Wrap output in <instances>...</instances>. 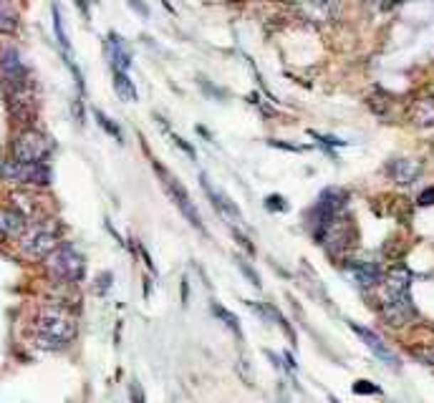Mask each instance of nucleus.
Returning a JSON list of instances; mask_svg holds the SVG:
<instances>
[{
  "mask_svg": "<svg viewBox=\"0 0 434 403\" xmlns=\"http://www.w3.org/2000/svg\"><path fill=\"white\" fill-rule=\"evenodd\" d=\"M76 338V321L61 308H46L33 321V343L43 350H61Z\"/></svg>",
  "mask_w": 434,
  "mask_h": 403,
  "instance_id": "obj_1",
  "label": "nucleus"
},
{
  "mask_svg": "<svg viewBox=\"0 0 434 403\" xmlns=\"http://www.w3.org/2000/svg\"><path fill=\"white\" fill-rule=\"evenodd\" d=\"M56 247H58V225L51 220L36 222V225L26 227V232L21 235V252L33 257V260H46Z\"/></svg>",
  "mask_w": 434,
  "mask_h": 403,
  "instance_id": "obj_2",
  "label": "nucleus"
},
{
  "mask_svg": "<svg viewBox=\"0 0 434 403\" xmlns=\"http://www.w3.org/2000/svg\"><path fill=\"white\" fill-rule=\"evenodd\" d=\"M46 267H48L51 277H56V280L78 282V280H84L86 260H84V254L78 252L73 245H58V247L46 257Z\"/></svg>",
  "mask_w": 434,
  "mask_h": 403,
  "instance_id": "obj_3",
  "label": "nucleus"
},
{
  "mask_svg": "<svg viewBox=\"0 0 434 403\" xmlns=\"http://www.w3.org/2000/svg\"><path fill=\"white\" fill-rule=\"evenodd\" d=\"M154 171L159 174V179H162V184H164V189H167L169 199H172L174 205H177V210L182 212L184 220H187L189 225L195 227V230H200V235H207L205 222H202V217H200V212H197V207L192 205V199H189L187 189L182 187V182H179V179H174L172 174H169V171L164 169L162 164H154Z\"/></svg>",
  "mask_w": 434,
  "mask_h": 403,
  "instance_id": "obj_4",
  "label": "nucleus"
},
{
  "mask_svg": "<svg viewBox=\"0 0 434 403\" xmlns=\"http://www.w3.org/2000/svg\"><path fill=\"white\" fill-rule=\"evenodd\" d=\"M51 154V141L36 129H23L13 139V159L23 164H41Z\"/></svg>",
  "mask_w": 434,
  "mask_h": 403,
  "instance_id": "obj_5",
  "label": "nucleus"
},
{
  "mask_svg": "<svg viewBox=\"0 0 434 403\" xmlns=\"http://www.w3.org/2000/svg\"><path fill=\"white\" fill-rule=\"evenodd\" d=\"M346 202H349V194H346L344 189H336V187L323 189L321 197H318L316 205H313V210L308 212V225H311L313 232L321 230V227L326 225V222L334 220V217L344 215Z\"/></svg>",
  "mask_w": 434,
  "mask_h": 403,
  "instance_id": "obj_6",
  "label": "nucleus"
},
{
  "mask_svg": "<svg viewBox=\"0 0 434 403\" xmlns=\"http://www.w3.org/2000/svg\"><path fill=\"white\" fill-rule=\"evenodd\" d=\"M379 313H381L384 323H389L391 328H401V326H406V323H412L414 318H417V310H414L409 293L379 295Z\"/></svg>",
  "mask_w": 434,
  "mask_h": 403,
  "instance_id": "obj_7",
  "label": "nucleus"
},
{
  "mask_svg": "<svg viewBox=\"0 0 434 403\" xmlns=\"http://www.w3.org/2000/svg\"><path fill=\"white\" fill-rule=\"evenodd\" d=\"M0 73H3L11 89H31L28 68H26L21 53L13 45H0Z\"/></svg>",
  "mask_w": 434,
  "mask_h": 403,
  "instance_id": "obj_8",
  "label": "nucleus"
},
{
  "mask_svg": "<svg viewBox=\"0 0 434 403\" xmlns=\"http://www.w3.org/2000/svg\"><path fill=\"white\" fill-rule=\"evenodd\" d=\"M200 182H202V189H205L207 199H210L212 207H215V210L223 215V220H228L230 225H243V215H240V210L235 207L233 199H230L225 192H220L217 187H212V182L207 179V174H202Z\"/></svg>",
  "mask_w": 434,
  "mask_h": 403,
  "instance_id": "obj_9",
  "label": "nucleus"
},
{
  "mask_svg": "<svg viewBox=\"0 0 434 403\" xmlns=\"http://www.w3.org/2000/svg\"><path fill=\"white\" fill-rule=\"evenodd\" d=\"M349 326H351V331L356 333V335L361 338L364 343H366V348L371 350V353L376 355V358L381 360V363L391 365V368H399V358L394 355V350H391L389 345H386V343L376 335V333L369 331L366 326H359V323H349Z\"/></svg>",
  "mask_w": 434,
  "mask_h": 403,
  "instance_id": "obj_10",
  "label": "nucleus"
},
{
  "mask_svg": "<svg viewBox=\"0 0 434 403\" xmlns=\"http://www.w3.org/2000/svg\"><path fill=\"white\" fill-rule=\"evenodd\" d=\"M346 275L356 282L361 290H371V287H376L379 282L384 280L381 267H379L376 262H369V260H351L349 265H346Z\"/></svg>",
  "mask_w": 434,
  "mask_h": 403,
  "instance_id": "obj_11",
  "label": "nucleus"
},
{
  "mask_svg": "<svg viewBox=\"0 0 434 403\" xmlns=\"http://www.w3.org/2000/svg\"><path fill=\"white\" fill-rule=\"evenodd\" d=\"M409 287H412V272L406 270L404 265H396L384 275V280H381V293L379 295H401V293H409Z\"/></svg>",
  "mask_w": 434,
  "mask_h": 403,
  "instance_id": "obj_12",
  "label": "nucleus"
},
{
  "mask_svg": "<svg viewBox=\"0 0 434 403\" xmlns=\"http://www.w3.org/2000/svg\"><path fill=\"white\" fill-rule=\"evenodd\" d=\"M26 217L16 207H0V240L21 237L26 232Z\"/></svg>",
  "mask_w": 434,
  "mask_h": 403,
  "instance_id": "obj_13",
  "label": "nucleus"
},
{
  "mask_svg": "<svg viewBox=\"0 0 434 403\" xmlns=\"http://www.w3.org/2000/svg\"><path fill=\"white\" fill-rule=\"evenodd\" d=\"M386 171L396 184H412L419 177V164L409 156H396L386 164Z\"/></svg>",
  "mask_w": 434,
  "mask_h": 403,
  "instance_id": "obj_14",
  "label": "nucleus"
},
{
  "mask_svg": "<svg viewBox=\"0 0 434 403\" xmlns=\"http://www.w3.org/2000/svg\"><path fill=\"white\" fill-rule=\"evenodd\" d=\"M106 55H109V63H112L114 71L127 73L129 68H132V53H129V48L124 45V41L119 38L117 33L109 36V43H106Z\"/></svg>",
  "mask_w": 434,
  "mask_h": 403,
  "instance_id": "obj_15",
  "label": "nucleus"
},
{
  "mask_svg": "<svg viewBox=\"0 0 434 403\" xmlns=\"http://www.w3.org/2000/svg\"><path fill=\"white\" fill-rule=\"evenodd\" d=\"M409 119L419 129L434 127V96H422V99L414 101L412 111H409Z\"/></svg>",
  "mask_w": 434,
  "mask_h": 403,
  "instance_id": "obj_16",
  "label": "nucleus"
},
{
  "mask_svg": "<svg viewBox=\"0 0 434 403\" xmlns=\"http://www.w3.org/2000/svg\"><path fill=\"white\" fill-rule=\"evenodd\" d=\"M114 91H117V96L122 101H127V104H132V101H137V89H134L132 78L127 76V73L122 71H114Z\"/></svg>",
  "mask_w": 434,
  "mask_h": 403,
  "instance_id": "obj_17",
  "label": "nucleus"
},
{
  "mask_svg": "<svg viewBox=\"0 0 434 403\" xmlns=\"http://www.w3.org/2000/svg\"><path fill=\"white\" fill-rule=\"evenodd\" d=\"M212 313H215V318H217V321H220V323H225V326H228L230 331L235 333V338H243V328H240L238 315H233L228 308H225V305L215 303V300H212Z\"/></svg>",
  "mask_w": 434,
  "mask_h": 403,
  "instance_id": "obj_18",
  "label": "nucleus"
},
{
  "mask_svg": "<svg viewBox=\"0 0 434 403\" xmlns=\"http://www.w3.org/2000/svg\"><path fill=\"white\" fill-rule=\"evenodd\" d=\"M18 28V13L13 11L11 0H0V33H13Z\"/></svg>",
  "mask_w": 434,
  "mask_h": 403,
  "instance_id": "obj_19",
  "label": "nucleus"
},
{
  "mask_svg": "<svg viewBox=\"0 0 434 403\" xmlns=\"http://www.w3.org/2000/svg\"><path fill=\"white\" fill-rule=\"evenodd\" d=\"M53 31H56V38H58V43H61V48L63 50L71 48L66 31H63V21H61V11H58V6H53Z\"/></svg>",
  "mask_w": 434,
  "mask_h": 403,
  "instance_id": "obj_20",
  "label": "nucleus"
},
{
  "mask_svg": "<svg viewBox=\"0 0 434 403\" xmlns=\"http://www.w3.org/2000/svg\"><path fill=\"white\" fill-rule=\"evenodd\" d=\"M306 8H313L318 16H331L339 8V0H306Z\"/></svg>",
  "mask_w": 434,
  "mask_h": 403,
  "instance_id": "obj_21",
  "label": "nucleus"
},
{
  "mask_svg": "<svg viewBox=\"0 0 434 403\" xmlns=\"http://www.w3.org/2000/svg\"><path fill=\"white\" fill-rule=\"evenodd\" d=\"M94 117H96V122L101 124V129H104L106 134H112V136L117 139V141H122V129H119L117 124L112 122V119L106 117L104 111H94Z\"/></svg>",
  "mask_w": 434,
  "mask_h": 403,
  "instance_id": "obj_22",
  "label": "nucleus"
},
{
  "mask_svg": "<svg viewBox=\"0 0 434 403\" xmlns=\"http://www.w3.org/2000/svg\"><path fill=\"white\" fill-rule=\"evenodd\" d=\"M412 355L419 360V363L434 365V345H419V348H412Z\"/></svg>",
  "mask_w": 434,
  "mask_h": 403,
  "instance_id": "obj_23",
  "label": "nucleus"
},
{
  "mask_svg": "<svg viewBox=\"0 0 434 403\" xmlns=\"http://www.w3.org/2000/svg\"><path fill=\"white\" fill-rule=\"evenodd\" d=\"M265 207H268V210H280V212H285V210H288V202H285L283 197H268V199H265Z\"/></svg>",
  "mask_w": 434,
  "mask_h": 403,
  "instance_id": "obj_24",
  "label": "nucleus"
},
{
  "mask_svg": "<svg viewBox=\"0 0 434 403\" xmlns=\"http://www.w3.org/2000/svg\"><path fill=\"white\" fill-rule=\"evenodd\" d=\"M129 391H132V403H147L144 391H142V386H139V383H137V381H132Z\"/></svg>",
  "mask_w": 434,
  "mask_h": 403,
  "instance_id": "obj_25",
  "label": "nucleus"
},
{
  "mask_svg": "<svg viewBox=\"0 0 434 403\" xmlns=\"http://www.w3.org/2000/svg\"><path fill=\"white\" fill-rule=\"evenodd\" d=\"M354 391H356V393H381V388L374 386V383L359 381V383H354Z\"/></svg>",
  "mask_w": 434,
  "mask_h": 403,
  "instance_id": "obj_26",
  "label": "nucleus"
},
{
  "mask_svg": "<svg viewBox=\"0 0 434 403\" xmlns=\"http://www.w3.org/2000/svg\"><path fill=\"white\" fill-rule=\"evenodd\" d=\"M419 207H432L434 205V187H429V189H424L422 194H419Z\"/></svg>",
  "mask_w": 434,
  "mask_h": 403,
  "instance_id": "obj_27",
  "label": "nucleus"
},
{
  "mask_svg": "<svg viewBox=\"0 0 434 403\" xmlns=\"http://www.w3.org/2000/svg\"><path fill=\"white\" fill-rule=\"evenodd\" d=\"M238 265L243 267V272H245V277L253 282V285H255V287H260V277H258L255 272L250 270V265H248V262H243V260H240V257H238Z\"/></svg>",
  "mask_w": 434,
  "mask_h": 403,
  "instance_id": "obj_28",
  "label": "nucleus"
},
{
  "mask_svg": "<svg viewBox=\"0 0 434 403\" xmlns=\"http://www.w3.org/2000/svg\"><path fill=\"white\" fill-rule=\"evenodd\" d=\"M399 3H404V0H384V8H394V6H399Z\"/></svg>",
  "mask_w": 434,
  "mask_h": 403,
  "instance_id": "obj_29",
  "label": "nucleus"
}]
</instances>
